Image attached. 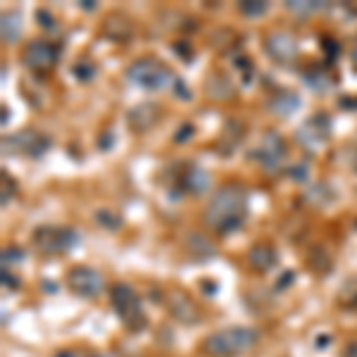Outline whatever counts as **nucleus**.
<instances>
[{
	"instance_id": "393cba45",
	"label": "nucleus",
	"mask_w": 357,
	"mask_h": 357,
	"mask_svg": "<svg viewBox=\"0 0 357 357\" xmlns=\"http://www.w3.org/2000/svg\"><path fill=\"white\" fill-rule=\"evenodd\" d=\"M307 260H310V264H312V267L317 269V272H321V274H324L326 269L331 267V260H329V255H326L324 248H312V252H310ZM314 269H312V272H314Z\"/></svg>"
},
{
	"instance_id": "20e7f679",
	"label": "nucleus",
	"mask_w": 357,
	"mask_h": 357,
	"mask_svg": "<svg viewBox=\"0 0 357 357\" xmlns=\"http://www.w3.org/2000/svg\"><path fill=\"white\" fill-rule=\"evenodd\" d=\"M110 303H112L117 317L129 326L131 331L146 329L148 317L143 312V303H141V298H138V293L131 289L129 284H114L110 289Z\"/></svg>"
},
{
	"instance_id": "39448f33",
	"label": "nucleus",
	"mask_w": 357,
	"mask_h": 357,
	"mask_svg": "<svg viewBox=\"0 0 357 357\" xmlns=\"http://www.w3.org/2000/svg\"><path fill=\"white\" fill-rule=\"evenodd\" d=\"M31 243L43 255H62L79 245V234L69 227H38L31 236Z\"/></svg>"
},
{
	"instance_id": "ea45409f",
	"label": "nucleus",
	"mask_w": 357,
	"mask_h": 357,
	"mask_svg": "<svg viewBox=\"0 0 357 357\" xmlns=\"http://www.w3.org/2000/svg\"><path fill=\"white\" fill-rule=\"evenodd\" d=\"M350 167L357 172V146H353L350 148Z\"/></svg>"
},
{
	"instance_id": "6e6552de",
	"label": "nucleus",
	"mask_w": 357,
	"mask_h": 357,
	"mask_svg": "<svg viewBox=\"0 0 357 357\" xmlns=\"http://www.w3.org/2000/svg\"><path fill=\"white\" fill-rule=\"evenodd\" d=\"M67 289L79 298H98L105 289V281H102L100 272H96L93 267H84L77 264L67 272Z\"/></svg>"
},
{
	"instance_id": "a18cd8bd",
	"label": "nucleus",
	"mask_w": 357,
	"mask_h": 357,
	"mask_svg": "<svg viewBox=\"0 0 357 357\" xmlns=\"http://www.w3.org/2000/svg\"><path fill=\"white\" fill-rule=\"evenodd\" d=\"M3 124H8V107L3 105Z\"/></svg>"
},
{
	"instance_id": "423d86ee",
	"label": "nucleus",
	"mask_w": 357,
	"mask_h": 357,
	"mask_svg": "<svg viewBox=\"0 0 357 357\" xmlns=\"http://www.w3.org/2000/svg\"><path fill=\"white\" fill-rule=\"evenodd\" d=\"M50 138L41 134V131H33V129H24V131H17L13 136H5L3 138V153L5 155H22V158H43L45 153L50 151Z\"/></svg>"
},
{
	"instance_id": "a19ab883",
	"label": "nucleus",
	"mask_w": 357,
	"mask_h": 357,
	"mask_svg": "<svg viewBox=\"0 0 357 357\" xmlns=\"http://www.w3.org/2000/svg\"><path fill=\"white\" fill-rule=\"evenodd\" d=\"M350 67H353V72L357 74V43H355V48H353V55H350Z\"/></svg>"
},
{
	"instance_id": "4c0bfd02",
	"label": "nucleus",
	"mask_w": 357,
	"mask_h": 357,
	"mask_svg": "<svg viewBox=\"0 0 357 357\" xmlns=\"http://www.w3.org/2000/svg\"><path fill=\"white\" fill-rule=\"evenodd\" d=\"M343 357H357V338H355V341H350L348 345H345Z\"/></svg>"
},
{
	"instance_id": "9b49d317",
	"label": "nucleus",
	"mask_w": 357,
	"mask_h": 357,
	"mask_svg": "<svg viewBox=\"0 0 357 357\" xmlns=\"http://www.w3.org/2000/svg\"><path fill=\"white\" fill-rule=\"evenodd\" d=\"M264 50L276 65H293L298 53H301V45H298V38L291 31L279 29V31L264 36Z\"/></svg>"
},
{
	"instance_id": "bb28decb",
	"label": "nucleus",
	"mask_w": 357,
	"mask_h": 357,
	"mask_svg": "<svg viewBox=\"0 0 357 357\" xmlns=\"http://www.w3.org/2000/svg\"><path fill=\"white\" fill-rule=\"evenodd\" d=\"M338 301L341 305H345L348 310H357V279L355 281H348V284L343 286L341 296H338Z\"/></svg>"
},
{
	"instance_id": "2f4dec72",
	"label": "nucleus",
	"mask_w": 357,
	"mask_h": 357,
	"mask_svg": "<svg viewBox=\"0 0 357 357\" xmlns=\"http://www.w3.org/2000/svg\"><path fill=\"white\" fill-rule=\"evenodd\" d=\"M321 48L326 50V60H336V55H338V41L336 38H324V41H321Z\"/></svg>"
},
{
	"instance_id": "4468645a",
	"label": "nucleus",
	"mask_w": 357,
	"mask_h": 357,
	"mask_svg": "<svg viewBox=\"0 0 357 357\" xmlns=\"http://www.w3.org/2000/svg\"><path fill=\"white\" fill-rule=\"evenodd\" d=\"M176 183H178V188H181L183 193L200 195V193L207 191V186H210V178H207L203 167L188 162V165L181 167V172H178Z\"/></svg>"
},
{
	"instance_id": "37998d69",
	"label": "nucleus",
	"mask_w": 357,
	"mask_h": 357,
	"mask_svg": "<svg viewBox=\"0 0 357 357\" xmlns=\"http://www.w3.org/2000/svg\"><path fill=\"white\" fill-rule=\"evenodd\" d=\"M55 357H77V355H74L72 350H62V353H57Z\"/></svg>"
},
{
	"instance_id": "e433bc0d",
	"label": "nucleus",
	"mask_w": 357,
	"mask_h": 357,
	"mask_svg": "<svg viewBox=\"0 0 357 357\" xmlns=\"http://www.w3.org/2000/svg\"><path fill=\"white\" fill-rule=\"evenodd\" d=\"M293 279H296V274H293V272H284V276H281V281H276V286H274V289L286 291V286H289Z\"/></svg>"
},
{
	"instance_id": "58836bf2",
	"label": "nucleus",
	"mask_w": 357,
	"mask_h": 357,
	"mask_svg": "<svg viewBox=\"0 0 357 357\" xmlns=\"http://www.w3.org/2000/svg\"><path fill=\"white\" fill-rule=\"evenodd\" d=\"M17 284H20V281H17L13 274H8V269L3 267V286H13V289H15Z\"/></svg>"
},
{
	"instance_id": "6ab92c4d",
	"label": "nucleus",
	"mask_w": 357,
	"mask_h": 357,
	"mask_svg": "<svg viewBox=\"0 0 357 357\" xmlns=\"http://www.w3.org/2000/svg\"><path fill=\"white\" fill-rule=\"evenodd\" d=\"M234 93V86L229 82V77H224V74H212L210 79H207V96L215 98V100H227V98H231Z\"/></svg>"
},
{
	"instance_id": "f8f14e48",
	"label": "nucleus",
	"mask_w": 357,
	"mask_h": 357,
	"mask_svg": "<svg viewBox=\"0 0 357 357\" xmlns=\"http://www.w3.org/2000/svg\"><path fill=\"white\" fill-rule=\"evenodd\" d=\"M165 305H167V310H169V314L174 317L176 321H181V324L191 326L200 319V312H198V307H195L193 298L183 291H167Z\"/></svg>"
},
{
	"instance_id": "473e14b6",
	"label": "nucleus",
	"mask_w": 357,
	"mask_h": 357,
	"mask_svg": "<svg viewBox=\"0 0 357 357\" xmlns=\"http://www.w3.org/2000/svg\"><path fill=\"white\" fill-rule=\"evenodd\" d=\"M193 131H195V129H193V124H183L181 129L176 131L174 141H176V143H186L188 138H191V134H193Z\"/></svg>"
},
{
	"instance_id": "c03bdc74",
	"label": "nucleus",
	"mask_w": 357,
	"mask_h": 357,
	"mask_svg": "<svg viewBox=\"0 0 357 357\" xmlns=\"http://www.w3.org/2000/svg\"><path fill=\"white\" fill-rule=\"evenodd\" d=\"M89 357H114L112 353H93V355H89Z\"/></svg>"
},
{
	"instance_id": "c9c22d12",
	"label": "nucleus",
	"mask_w": 357,
	"mask_h": 357,
	"mask_svg": "<svg viewBox=\"0 0 357 357\" xmlns=\"http://www.w3.org/2000/svg\"><path fill=\"white\" fill-rule=\"evenodd\" d=\"M174 91H176V96H183V100H191V91H188V86L183 84L181 79H176Z\"/></svg>"
},
{
	"instance_id": "412c9836",
	"label": "nucleus",
	"mask_w": 357,
	"mask_h": 357,
	"mask_svg": "<svg viewBox=\"0 0 357 357\" xmlns=\"http://www.w3.org/2000/svg\"><path fill=\"white\" fill-rule=\"evenodd\" d=\"M186 248L193 252L195 257H198V260H210V257H215V245H212L203 234H191V236H188Z\"/></svg>"
},
{
	"instance_id": "1a4fd4ad",
	"label": "nucleus",
	"mask_w": 357,
	"mask_h": 357,
	"mask_svg": "<svg viewBox=\"0 0 357 357\" xmlns=\"http://www.w3.org/2000/svg\"><path fill=\"white\" fill-rule=\"evenodd\" d=\"M22 60H24L26 69L36 74H45L60 60V45L53 41H31L22 53Z\"/></svg>"
},
{
	"instance_id": "7c9ffc66",
	"label": "nucleus",
	"mask_w": 357,
	"mask_h": 357,
	"mask_svg": "<svg viewBox=\"0 0 357 357\" xmlns=\"http://www.w3.org/2000/svg\"><path fill=\"white\" fill-rule=\"evenodd\" d=\"M289 174H291L293 181H305V178H307V174H310V165L307 162H301V165L291 167Z\"/></svg>"
},
{
	"instance_id": "a878e982",
	"label": "nucleus",
	"mask_w": 357,
	"mask_h": 357,
	"mask_svg": "<svg viewBox=\"0 0 357 357\" xmlns=\"http://www.w3.org/2000/svg\"><path fill=\"white\" fill-rule=\"evenodd\" d=\"M96 220H98V224H100V227L110 229V231H117V229L122 227V217L114 215L112 210H98L96 212Z\"/></svg>"
},
{
	"instance_id": "2eb2a0df",
	"label": "nucleus",
	"mask_w": 357,
	"mask_h": 357,
	"mask_svg": "<svg viewBox=\"0 0 357 357\" xmlns=\"http://www.w3.org/2000/svg\"><path fill=\"white\" fill-rule=\"evenodd\" d=\"M102 33H105V38H110L112 43H129L131 36H134V24H131L129 17H124L122 13H112L102 22Z\"/></svg>"
},
{
	"instance_id": "9d476101",
	"label": "nucleus",
	"mask_w": 357,
	"mask_h": 357,
	"mask_svg": "<svg viewBox=\"0 0 357 357\" xmlns=\"http://www.w3.org/2000/svg\"><path fill=\"white\" fill-rule=\"evenodd\" d=\"M331 136V119L326 112H317L307 122L301 124V129L296 131V138L303 148L307 151H319Z\"/></svg>"
},
{
	"instance_id": "4be33fe9",
	"label": "nucleus",
	"mask_w": 357,
	"mask_h": 357,
	"mask_svg": "<svg viewBox=\"0 0 357 357\" xmlns=\"http://www.w3.org/2000/svg\"><path fill=\"white\" fill-rule=\"evenodd\" d=\"M303 79H305V84H307L312 91H326L333 84L331 82V74L326 72L324 67H310L307 72L303 74Z\"/></svg>"
},
{
	"instance_id": "79ce46f5",
	"label": "nucleus",
	"mask_w": 357,
	"mask_h": 357,
	"mask_svg": "<svg viewBox=\"0 0 357 357\" xmlns=\"http://www.w3.org/2000/svg\"><path fill=\"white\" fill-rule=\"evenodd\" d=\"M82 10H96V0H86V3H79Z\"/></svg>"
},
{
	"instance_id": "72a5a7b5",
	"label": "nucleus",
	"mask_w": 357,
	"mask_h": 357,
	"mask_svg": "<svg viewBox=\"0 0 357 357\" xmlns=\"http://www.w3.org/2000/svg\"><path fill=\"white\" fill-rule=\"evenodd\" d=\"M36 17L41 20L38 24H41L43 29H55V20H53V15H50V13H45V10H38Z\"/></svg>"
},
{
	"instance_id": "f03ea898",
	"label": "nucleus",
	"mask_w": 357,
	"mask_h": 357,
	"mask_svg": "<svg viewBox=\"0 0 357 357\" xmlns=\"http://www.w3.org/2000/svg\"><path fill=\"white\" fill-rule=\"evenodd\" d=\"M260 341V333L250 326H227L212 331L203 341V353L210 357H238L252 350Z\"/></svg>"
},
{
	"instance_id": "c85d7f7f",
	"label": "nucleus",
	"mask_w": 357,
	"mask_h": 357,
	"mask_svg": "<svg viewBox=\"0 0 357 357\" xmlns=\"http://www.w3.org/2000/svg\"><path fill=\"white\" fill-rule=\"evenodd\" d=\"M0 181H3V200H0V203H3V207H8L10 203H13V198H15V191H17V186H15V181L13 178H10V174L8 172H0Z\"/></svg>"
},
{
	"instance_id": "a211bd4d",
	"label": "nucleus",
	"mask_w": 357,
	"mask_h": 357,
	"mask_svg": "<svg viewBox=\"0 0 357 357\" xmlns=\"http://www.w3.org/2000/svg\"><path fill=\"white\" fill-rule=\"evenodd\" d=\"M0 33H3V43H17L24 31V22H22V13L17 10H10V13H3L0 17Z\"/></svg>"
},
{
	"instance_id": "ddd939ff",
	"label": "nucleus",
	"mask_w": 357,
	"mask_h": 357,
	"mask_svg": "<svg viewBox=\"0 0 357 357\" xmlns=\"http://www.w3.org/2000/svg\"><path fill=\"white\" fill-rule=\"evenodd\" d=\"M160 117H162V110L155 102H138L126 114V124H129V129L134 134H146V131H151L160 122Z\"/></svg>"
},
{
	"instance_id": "c756f323",
	"label": "nucleus",
	"mask_w": 357,
	"mask_h": 357,
	"mask_svg": "<svg viewBox=\"0 0 357 357\" xmlns=\"http://www.w3.org/2000/svg\"><path fill=\"white\" fill-rule=\"evenodd\" d=\"M22 257H24V252L20 250V248H5L3 250V267H8V262L13 264V262H20Z\"/></svg>"
},
{
	"instance_id": "7ed1b4c3",
	"label": "nucleus",
	"mask_w": 357,
	"mask_h": 357,
	"mask_svg": "<svg viewBox=\"0 0 357 357\" xmlns=\"http://www.w3.org/2000/svg\"><path fill=\"white\" fill-rule=\"evenodd\" d=\"M126 79L134 86H138V89L165 91V89H174L178 77L165 62L155 60V57H138V60H134L126 67Z\"/></svg>"
},
{
	"instance_id": "dca6fc26",
	"label": "nucleus",
	"mask_w": 357,
	"mask_h": 357,
	"mask_svg": "<svg viewBox=\"0 0 357 357\" xmlns=\"http://www.w3.org/2000/svg\"><path fill=\"white\" fill-rule=\"evenodd\" d=\"M248 262L252 269H260V272H272L279 264V252L274 250L272 243H255L248 252Z\"/></svg>"
},
{
	"instance_id": "b1692460",
	"label": "nucleus",
	"mask_w": 357,
	"mask_h": 357,
	"mask_svg": "<svg viewBox=\"0 0 357 357\" xmlns=\"http://www.w3.org/2000/svg\"><path fill=\"white\" fill-rule=\"evenodd\" d=\"M269 3L267 0H241L238 3V13L245 17H262L267 15Z\"/></svg>"
},
{
	"instance_id": "0eeeda50",
	"label": "nucleus",
	"mask_w": 357,
	"mask_h": 357,
	"mask_svg": "<svg viewBox=\"0 0 357 357\" xmlns=\"http://www.w3.org/2000/svg\"><path fill=\"white\" fill-rule=\"evenodd\" d=\"M286 155H289V146H286L284 136H281L279 131H274V129L264 131V136L260 138L257 148L252 151V158H255L267 172L279 169V167L284 165Z\"/></svg>"
},
{
	"instance_id": "f3484780",
	"label": "nucleus",
	"mask_w": 357,
	"mask_h": 357,
	"mask_svg": "<svg viewBox=\"0 0 357 357\" xmlns=\"http://www.w3.org/2000/svg\"><path fill=\"white\" fill-rule=\"evenodd\" d=\"M269 110L279 117H291L293 112L301 110V96L296 91H279L269 98Z\"/></svg>"
},
{
	"instance_id": "f257e3e1",
	"label": "nucleus",
	"mask_w": 357,
	"mask_h": 357,
	"mask_svg": "<svg viewBox=\"0 0 357 357\" xmlns=\"http://www.w3.org/2000/svg\"><path fill=\"white\" fill-rule=\"evenodd\" d=\"M248 215H250L248 191L241 183L229 181V183H222V186L212 193L210 203L205 207V224L220 236H229L243 227Z\"/></svg>"
},
{
	"instance_id": "f704fd0d",
	"label": "nucleus",
	"mask_w": 357,
	"mask_h": 357,
	"mask_svg": "<svg viewBox=\"0 0 357 357\" xmlns=\"http://www.w3.org/2000/svg\"><path fill=\"white\" fill-rule=\"evenodd\" d=\"M174 50H176L178 55H183V57H186V62H191V60H193V50H191V45H188V41L176 43V45H174Z\"/></svg>"
},
{
	"instance_id": "cd10ccee",
	"label": "nucleus",
	"mask_w": 357,
	"mask_h": 357,
	"mask_svg": "<svg viewBox=\"0 0 357 357\" xmlns=\"http://www.w3.org/2000/svg\"><path fill=\"white\" fill-rule=\"evenodd\" d=\"M96 72H98V67L91 60H79L77 65H74V77H77L79 82H91V79L96 77Z\"/></svg>"
},
{
	"instance_id": "aec40b11",
	"label": "nucleus",
	"mask_w": 357,
	"mask_h": 357,
	"mask_svg": "<svg viewBox=\"0 0 357 357\" xmlns=\"http://www.w3.org/2000/svg\"><path fill=\"white\" fill-rule=\"evenodd\" d=\"M305 200L314 207H324V205H329L336 200V191H333L329 183H314V186L305 193Z\"/></svg>"
},
{
	"instance_id": "5701e85b",
	"label": "nucleus",
	"mask_w": 357,
	"mask_h": 357,
	"mask_svg": "<svg viewBox=\"0 0 357 357\" xmlns=\"http://www.w3.org/2000/svg\"><path fill=\"white\" fill-rule=\"evenodd\" d=\"M324 8H326V3H321V0H289V3H286V10H289V13L301 15V17L321 13Z\"/></svg>"
}]
</instances>
